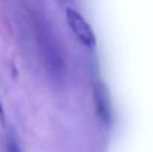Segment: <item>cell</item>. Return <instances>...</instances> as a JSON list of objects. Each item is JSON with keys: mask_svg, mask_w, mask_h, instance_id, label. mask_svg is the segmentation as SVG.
<instances>
[{"mask_svg": "<svg viewBox=\"0 0 153 152\" xmlns=\"http://www.w3.org/2000/svg\"><path fill=\"white\" fill-rule=\"evenodd\" d=\"M65 19L68 24V28L74 34V37L86 48L92 49L97 45V37L95 33L91 27V24L86 21V18L74 7L68 6L65 9Z\"/></svg>", "mask_w": 153, "mask_h": 152, "instance_id": "6da1fadb", "label": "cell"}, {"mask_svg": "<svg viewBox=\"0 0 153 152\" xmlns=\"http://www.w3.org/2000/svg\"><path fill=\"white\" fill-rule=\"evenodd\" d=\"M94 96V104H95V112L102 124H108L111 119V103H110V94L108 88L102 81H97L94 84L92 90Z\"/></svg>", "mask_w": 153, "mask_h": 152, "instance_id": "7a4b0ae2", "label": "cell"}, {"mask_svg": "<svg viewBox=\"0 0 153 152\" xmlns=\"http://www.w3.org/2000/svg\"><path fill=\"white\" fill-rule=\"evenodd\" d=\"M6 152H21L18 143L13 140V139H9L7 140V145H6Z\"/></svg>", "mask_w": 153, "mask_h": 152, "instance_id": "3957f363", "label": "cell"}, {"mask_svg": "<svg viewBox=\"0 0 153 152\" xmlns=\"http://www.w3.org/2000/svg\"><path fill=\"white\" fill-rule=\"evenodd\" d=\"M0 124H4V110H3L1 103H0Z\"/></svg>", "mask_w": 153, "mask_h": 152, "instance_id": "277c9868", "label": "cell"}]
</instances>
